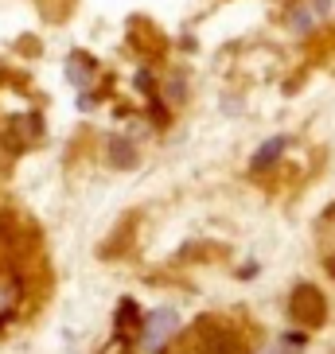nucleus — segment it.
<instances>
[{
    "label": "nucleus",
    "instance_id": "1",
    "mask_svg": "<svg viewBox=\"0 0 335 354\" xmlns=\"http://www.w3.org/2000/svg\"><path fill=\"white\" fill-rule=\"evenodd\" d=\"M195 351L199 354H250V343L242 339V331L226 319H199L195 327Z\"/></svg>",
    "mask_w": 335,
    "mask_h": 354
},
{
    "label": "nucleus",
    "instance_id": "2",
    "mask_svg": "<svg viewBox=\"0 0 335 354\" xmlns=\"http://www.w3.org/2000/svg\"><path fill=\"white\" fill-rule=\"evenodd\" d=\"M289 319L296 323V327H320V323L327 319V300L324 292L316 288V284H296L293 296H289Z\"/></svg>",
    "mask_w": 335,
    "mask_h": 354
},
{
    "label": "nucleus",
    "instance_id": "3",
    "mask_svg": "<svg viewBox=\"0 0 335 354\" xmlns=\"http://www.w3.org/2000/svg\"><path fill=\"white\" fill-rule=\"evenodd\" d=\"M105 156L114 167H136V145L125 140V136H109L105 140Z\"/></svg>",
    "mask_w": 335,
    "mask_h": 354
},
{
    "label": "nucleus",
    "instance_id": "4",
    "mask_svg": "<svg viewBox=\"0 0 335 354\" xmlns=\"http://www.w3.org/2000/svg\"><path fill=\"white\" fill-rule=\"evenodd\" d=\"M176 331V312H168V308H160V312L148 315V346H156L160 339H168V335Z\"/></svg>",
    "mask_w": 335,
    "mask_h": 354
},
{
    "label": "nucleus",
    "instance_id": "5",
    "mask_svg": "<svg viewBox=\"0 0 335 354\" xmlns=\"http://www.w3.org/2000/svg\"><path fill=\"white\" fill-rule=\"evenodd\" d=\"M284 145H289L284 136H273V140H265V148H257V156L250 160V167H253V171H262V167H269L273 160H277V156L284 152Z\"/></svg>",
    "mask_w": 335,
    "mask_h": 354
},
{
    "label": "nucleus",
    "instance_id": "6",
    "mask_svg": "<svg viewBox=\"0 0 335 354\" xmlns=\"http://www.w3.org/2000/svg\"><path fill=\"white\" fill-rule=\"evenodd\" d=\"M269 354H296V351H289V343H284V346H277V351H269Z\"/></svg>",
    "mask_w": 335,
    "mask_h": 354
}]
</instances>
